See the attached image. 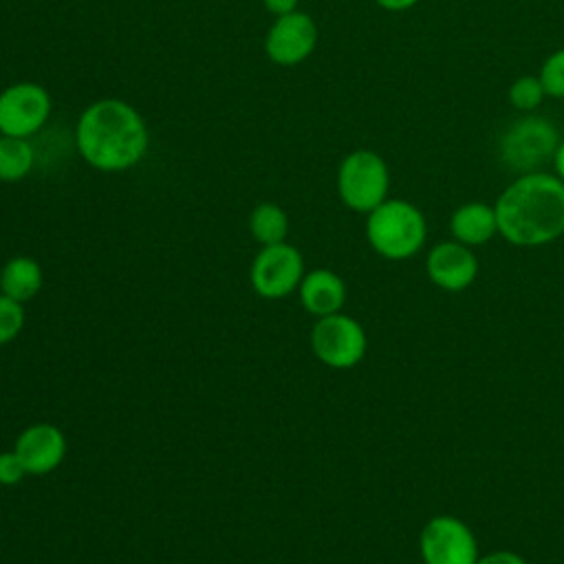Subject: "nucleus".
<instances>
[{
	"mask_svg": "<svg viewBox=\"0 0 564 564\" xmlns=\"http://www.w3.org/2000/svg\"><path fill=\"white\" fill-rule=\"evenodd\" d=\"M498 234L518 247H540L564 234V181L546 172L520 174L498 196Z\"/></svg>",
	"mask_w": 564,
	"mask_h": 564,
	"instance_id": "1",
	"label": "nucleus"
},
{
	"mask_svg": "<svg viewBox=\"0 0 564 564\" xmlns=\"http://www.w3.org/2000/svg\"><path fill=\"white\" fill-rule=\"evenodd\" d=\"M75 141L82 159L101 172H121L137 165L150 145L143 117L121 99L90 104L77 121Z\"/></svg>",
	"mask_w": 564,
	"mask_h": 564,
	"instance_id": "2",
	"label": "nucleus"
},
{
	"mask_svg": "<svg viewBox=\"0 0 564 564\" xmlns=\"http://www.w3.org/2000/svg\"><path fill=\"white\" fill-rule=\"evenodd\" d=\"M427 225L423 212L401 198H386L368 214L366 238L388 260L412 258L425 242Z\"/></svg>",
	"mask_w": 564,
	"mask_h": 564,
	"instance_id": "3",
	"label": "nucleus"
},
{
	"mask_svg": "<svg viewBox=\"0 0 564 564\" xmlns=\"http://www.w3.org/2000/svg\"><path fill=\"white\" fill-rule=\"evenodd\" d=\"M388 187L390 172L377 152L355 150L341 159L337 170V192L348 209L370 214L388 198Z\"/></svg>",
	"mask_w": 564,
	"mask_h": 564,
	"instance_id": "4",
	"label": "nucleus"
},
{
	"mask_svg": "<svg viewBox=\"0 0 564 564\" xmlns=\"http://www.w3.org/2000/svg\"><path fill=\"white\" fill-rule=\"evenodd\" d=\"M557 143L560 137L551 121L542 117H524L505 130L500 139V156L509 167L522 174L538 172L535 167L549 156L553 159Z\"/></svg>",
	"mask_w": 564,
	"mask_h": 564,
	"instance_id": "5",
	"label": "nucleus"
},
{
	"mask_svg": "<svg viewBox=\"0 0 564 564\" xmlns=\"http://www.w3.org/2000/svg\"><path fill=\"white\" fill-rule=\"evenodd\" d=\"M311 348L324 366L346 370L364 359L366 333L357 319L344 313H333L315 322L311 330Z\"/></svg>",
	"mask_w": 564,
	"mask_h": 564,
	"instance_id": "6",
	"label": "nucleus"
},
{
	"mask_svg": "<svg viewBox=\"0 0 564 564\" xmlns=\"http://www.w3.org/2000/svg\"><path fill=\"white\" fill-rule=\"evenodd\" d=\"M302 278H304L302 253L286 240L278 245H264L256 253L249 271L253 291L267 300H282L291 295L293 291H297Z\"/></svg>",
	"mask_w": 564,
	"mask_h": 564,
	"instance_id": "7",
	"label": "nucleus"
},
{
	"mask_svg": "<svg viewBox=\"0 0 564 564\" xmlns=\"http://www.w3.org/2000/svg\"><path fill=\"white\" fill-rule=\"evenodd\" d=\"M48 115L51 97L40 84L18 82L0 93V134L26 139L46 123Z\"/></svg>",
	"mask_w": 564,
	"mask_h": 564,
	"instance_id": "8",
	"label": "nucleus"
},
{
	"mask_svg": "<svg viewBox=\"0 0 564 564\" xmlns=\"http://www.w3.org/2000/svg\"><path fill=\"white\" fill-rule=\"evenodd\" d=\"M425 564H476L478 544L465 522L454 516H436L421 531Z\"/></svg>",
	"mask_w": 564,
	"mask_h": 564,
	"instance_id": "9",
	"label": "nucleus"
},
{
	"mask_svg": "<svg viewBox=\"0 0 564 564\" xmlns=\"http://www.w3.org/2000/svg\"><path fill=\"white\" fill-rule=\"evenodd\" d=\"M317 44V24L304 11H293L275 18L264 37L269 59L280 66H295L304 62Z\"/></svg>",
	"mask_w": 564,
	"mask_h": 564,
	"instance_id": "10",
	"label": "nucleus"
},
{
	"mask_svg": "<svg viewBox=\"0 0 564 564\" xmlns=\"http://www.w3.org/2000/svg\"><path fill=\"white\" fill-rule=\"evenodd\" d=\"M26 474L44 476L55 471L66 456V436L53 423H33L24 427L13 445Z\"/></svg>",
	"mask_w": 564,
	"mask_h": 564,
	"instance_id": "11",
	"label": "nucleus"
},
{
	"mask_svg": "<svg viewBox=\"0 0 564 564\" xmlns=\"http://www.w3.org/2000/svg\"><path fill=\"white\" fill-rule=\"evenodd\" d=\"M478 273V260L467 245L458 240H447L436 245L427 256L430 280L445 291L467 289Z\"/></svg>",
	"mask_w": 564,
	"mask_h": 564,
	"instance_id": "12",
	"label": "nucleus"
},
{
	"mask_svg": "<svg viewBox=\"0 0 564 564\" xmlns=\"http://www.w3.org/2000/svg\"><path fill=\"white\" fill-rule=\"evenodd\" d=\"M297 293L304 311L317 317L339 313L346 302V284L330 269H313L304 273Z\"/></svg>",
	"mask_w": 564,
	"mask_h": 564,
	"instance_id": "13",
	"label": "nucleus"
},
{
	"mask_svg": "<svg viewBox=\"0 0 564 564\" xmlns=\"http://www.w3.org/2000/svg\"><path fill=\"white\" fill-rule=\"evenodd\" d=\"M452 236L463 245H485L498 234L496 209L487 203L471 200L454 209L449 218Z\"/></svg>",
	"mask_w": 564,
	"mask_h": 564,
	"instance_id": "14",
	"label": "nucleus"
},
{
	"mask_svg": "<svg viewBox=\"0 0 564 564\" xmlns=\"http://www.w3.org/2000/svg\"><path fill=\"white\" fill-rule=\"evenodd\" d=\"M44 284V271L37 260L29 256H13L0 269V293L24 304L33 300Z\"/></svg>",
	"mask_w": 564,
	"mask_h": 564,
	"instance_id": "15",
	"label": "nucleus"
},
{
	"mask_svg": "<svg viewBox=\"0 0 564 564\" xmlns=\"http://www.w3.org/2000/svg\"><path fill=\"white\" fill-rule=\"evenodd\" d=\"M249 231L262 247L284 242L289 234V216L275 203H260L249 216Z\"/></svg>",
	"mask_w": 564,
	"mask_h": 564,
	"instance_id": "16",
	"label": "nucleus"
},
{
	"mask_svg": "<svg viewBox=\"0 0 564 564\" xmlns=\"http://www.w3.org/2000/svg\"><path fill=\"white\" fill-rule=\"evenodd\" d=\"M35 163L33 145L20 137H0V181L15 183L24 178Z\"/></svg>",
	"mask_w": 564,
	"mask_h": 564,
	"instance_id": "17",
	"label": "nucleus"
},
{
	"mask_svg": "<svg viewBox=\"0 0 564 564\" xmlns=\"http://www.w3.org/2000/svg\"><path fill=\"white\" fill-rule=\"evenodd\" d=\"M544 97H546V93H544L538 75H522L509 86V101L518 110L531 112L542 104Z\"/></svg>",
	"mask_w": 564,
	"mask_h": 564,
	"instance_id": "18",
	"label": "nucleus"
},
{
	"mask_svg": "<svg viewBox=\"0 0 564 564\" xmlns=\"http://www.w3.org/2000/svg\"><path fill=\"white\" fill-rule=\"evenodd\" d=\"M540 82L549 97L564 99V48L553 51L540 68Z\"/></svg>",
	"mask_w": 564,
	"mask_h": 564,
	"instance_id": "19",
	"label": "nucleus"
},
{
	"mask_svg": "<svg viewBox=\"0 0 564 564\" xmlns=\"http://www.w3.org/2000/svg\"><path fill=\"white\" fill-rule=\"evenodd\" d=\"M24 308L20 302L0 293V346L13 341L24 326Z\"/></svg>",
	"mask_w": 564,
	"mask_h": 564,
	"instance_id": "20",
	"label": "nucleus"
},
{
	"mask_svg": "<svg viewBox=\"0 0 564 564\" xmlns=\"http://www.w3.org/2000/svg\"><path fill=\"white\" fill-rule=\"evenodd\" d=\"M24 476H26V469H24L20 456L13 449L0 452V485H4V487L18 485Z\"/></svg>",
	"mask_w": 564,
	"mask_h": 564,
	"instance_id": "21",
	"label": "nucleus"
},
{
	"mask_svg": "<svg viewBox=\"0 0 564 564\" xmlns=\"http://www.w3.org/2000/svg\"><path fill=\"white\" fill-rule=\"evenodd\" d=\"M476 564H527L518 553L511 551H496L476 560Z\"/></svg>",
	"mask_w": 564,
	"mask_h": 564,
	"instance_id": "22",
	"label": "nucleus"
},
{
	"mask_svg": "<svg viewBox=\"0 0 564 564\" xmlns=\"http://www.w3.org/2000/svg\"><path fill=\"white\" fill-rule=\"evenodd\" d=\"M264 2V7H267V11L269 13H273V15H286V13H293V11H297V2L300 0H262Z\"/></svg>",
	"mask_w": 564,
	"mask_h": 564,
	"instance_id": "23",
	"label": "nucleus"
},
{
	"mask_svg": "<svg viewBox=\"0 0 564 564\" xmlns=\"http://www.w3.org/2000/svg\"><path fill=\"white\" fill-rule=\"evenodd\" d=\"M375 2L386 11H405V9L414 7L419 0H375Z\"/></svg>",
	"mask_w": 564,
	"mask_h": 564,
	"instance_id": "24",
	"label": "nucleus"
},
{
	"mask_svg": "<svg viewBox=\"0 0 564 564\" xmlns=\"http://www.w3.org/2000/svg\"><path fill=\"white\" fill-rule=\"evenodd\" d=\"M553 165H555V176L564 181V141H560L553 152Z\"/></svg>",
	"mask_w": 564,
	"mask_h": 564,
	"instance_id": "25",
	"label": "nucleus"
},
{
	"mask_svg": "<svg viewBox=\"0 0 564 564\" xmlns=\"http://www.w3.org/2000/svg\"><path fill=\"white\" fill-rule=\"evenodd\" d=\"M0 137H2V134H0Z\"/></svg>",
	"mask_w": 564,
	"mask_h": 564,
	"instance_id": "26",
	"label": "nucleus"
}]
</instances>
